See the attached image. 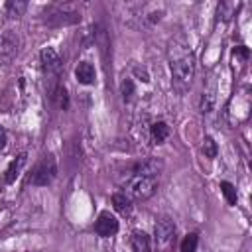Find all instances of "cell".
Listing matches in <instances>:
<instances>
[{"mask_svg":"<svg viewBox=\"0 0 252 252\" xmlns=\"http://www.w3.org/2000/svg\"><path fill=\"white\" fill-rule=\"evenodd\" d=\"M6 140H8V138H6V130L0 126V150L6 146Z\"/></svg>","mask_w":252,"mask_h":252,"instance_id":"cell-23","label":"cell"},{"mask_svg":"<svg viewBox=\"0 0 252 252\" xmlns=\"http://www.w3.org/2000/svg\"><path fill=\"white\" fill-rule=\"evenodd\" d=\"M39 61H41L43 71L49 73V75H55L61 69V57L53 47H43L41 53H39Z\"/></svg>","mask_w":252,"mask_h":252,"instance_id":"cell-7","label":"cell"},{"mask_svg":"<svg viewBox=\"0 0 252 252\" xmlns=\"http://www.w3.org/2000/svg\"><path fill=\"white\" fill-rule=\"evenodd\" d=\"M49 96H51V100H53V104H55L57 108L65 110V108L69 106V94H67V89H65V85L57 83V85H55V87L49 91Z\"/></svg>","mask_w":252,"mask_h":252,"instance_id":"cell-10","label":"cell"},{"mask_svg":"<svg viewBox=\"0 0 252 252\" xmlns=\"http://www.w3.org/2000/svg\"><path fill=\"white\" fill-rule=\"evenodd\" d=\"M75 77H77L79 83L91 85V83L94 81V67H93L91 63H87V61H81V63L75 67Z\"/></svg>","mask_w":252,"mask_h":252,"instance_id":"cell-11","label":"cell"},{"mask_svg":"<svg viewBox=\"0 0 252 252\" xmlns=\"http://www.w3.org/2000/svg\"><path fill=\"white\" fill-rule=\"evenodd\" d=\"M232 55H234V57H242V59H248L250 51H248V47H246V45H236V47L232 49Z\"/></svg>","mask_w":252,"mask_h":252,"instance_id":"cell-22","label":"cell"},{"mask_svg":"<svg viewBox=\"0 0 252 252\" xmlns=\"http://www.w3.org/2000/svg\"><path fill=\"white\" fill-rule=\"evenodd\" d=\"M18 53V39L12 35V33H6L0 37V63L2 65H8L14 55Z\"/></svg>","mask_w":252,"mask_h":252,"instance_id":"cell-8","label":"cell"},{"mask_svg":"<svg viewBox=\"0 0 252 252\" xmlns=\"http://www.w3.org/2000/svg\"><path fill=\"white\" fill-rule=\"evenodd\" d=\"M55 175H57V161L51 154H45L32 169L28 183H32L35 187H45L55 179Z\"/></svg>","mask_w":252,"mask_h":252,"instance_id":"cell-4","label":"cell"},{"mask_svg":"<svg viewBox=\"0 0 252 252\" xmlns=\"http://www.w3.org/2000/svg\"><path fill=\"white\" fill-rule=\"evenodd\" d=\"M130 244H132L134 252H150V236L146 232H142V230H134L132 232Z\"/></svg>","mask_w":252,"mask_h":252,"instance_id":"cell-13","label":"cell"},{"mask_svg":"<svg viewBox=\"0 0 252 252\" xmlns=\"http://www.w3.org/2000/svg\"><path fill=\"white\" fill-rule=\"evenodd\" d=\"M158 183H159V177L156 175H142V173L130 171V175L126 177L124 189L132 201H146L156 193Z\"/></svg>","mask_w":252,"mask_h":252,"instance_id":"cell-2","label":"cell"},{"mask_svg":"<svg viewBox=\"0 0 252 252\" xmlns=\"http://www.w3.org/2000/svg\"><path fill=\"white\" fill-rule=\"evenodd\" d=\"M167 55H169L173 83L179 89L189 87L193 81V75H195V57H193V51L183 35H177L175 39L169 41Z\"/></svg>","mask_w":252,"mask_h":252,"instance_id":"cell-1","label":"cell"},{"mask_svg":"<svg viewBox=\"0 0 252 252\" xmlns=\"http://www.w3.org/2000/svg\"><path fill=\"white\" fill-rule=\"evenodd\" d=\"M234 14V6L228 4V2H220L219 8H217V16L219 20H230V16Z\"/></svg>","mask_w":252,"mask_h":252,"instance_id":"cell-20","label":"cell"},{"mask_svg":"<svg viewBox=\"0 0 252 252\" xmlns=\"http://www.w3.org/2000/svg\"><path fill=\"white\" fill-rule=\"evenodd\" d=\"M197 244H199V236L195 232H189L181 240V252H197Z\"/></svg>","mask_w":252,"mask_h":252,"instance_id":"cell-18","label":"cell"},{"mask_svg":"<svg viewBox=\"0 0 252 252\" xmlns=\"http://www.w3.org/2000/svg\"><path fill=\"white\" fill-rule=\"evenodd\" d=\"M26 161H28V156L26 154H20V156H16L10 163H8V167H6V175H4V181L6 183H14L16 181V177L20 175V171H22V167L26 165Z\"/></svg>","mask_w":252,"mask_h":252,"instance_id":"cell-9","label":"cell"},{"mask_svg":"<svg viewBox=\"0 0 252 252\" xmlns=\"http://www.w3.org/2000/svg\"><path fill=\"white\" fill-rule=\"evenodd\" d=\"M169 126L165 124V122H154L152 126H150V136H152V140H154V144H163L167 138H169Z\"/></svg>","mask_w":252,"mask_h":252,"instance_id":"cell-12","label":"cell"},{"mask_svg":"<svg viewBox=\"0 0 252 252\" xmlns=\"http://www.w3.org/2000/svg\"><path fill=\"white\" fill-rule=\"evenodd\" d=\"M120 93H122V98H124L126 102L132 98V94H134V83H132V79H124V81H122Z\"/></svg>","mask_w":252,"mask_h":252,"instance_id":"cell-21","label":"cell"},{"mask_svg":"<svg viewBox=\"0 0 252 252\" xmlns=\"http://www.w3.org/2000/svg\"><path fill=\"white\" fill-rule=\"evenodd\" d=\"M175 234V222L167 217L159 219L156 222V228H154V238H156V244L158 246H165Z\"/></svg>","mask_w":252,"mask_h":252,"instance_id":"cell-6","label":"cell"},{"mask_svg":"<svg viewBox=\"0 0 252 252\" xmlns=\"http://www.w3.org/2000/svg\"><path fill=\"white\" fill-rule=\"evenodd\" d=\"M215 91L213 89H209V91H205L203 94H201V100H199V110L205 114V112H211L213 108H215Z\"/></svg>","mask_w":252,"mask_h":252,"instance_id":"cell-16","label":"cell"},{"mask_svg":"<svg viewBox=\"0 0 252 252\" xmlns=\"http://www.w3.org/2000/svg\"><path fill=\"white\" fill-rule=\"evenodd\" d=\"M94 232L102 238H110L118 232V220L114 215H110L108 211H102L94 222Z\"/></svg>","mask_w":252,"mask_h":252,"instance_id":"cell-5","label":"cell"},{"mask_svg":"<svg viewBox=\"0 0 252 252\" xmlns=\"http://www.w3.org/2000/svg\"><path fill=\"white\" fill-rule=\"evenodd\" d=\"M220 191H222V195H224V199H226L228 205H236V189H234L232 183L220 181Z\"/></svg>","mask_w":252,"mask_h":252,"instance_id":"cell-19","label":"cell"},{"mask_svg":"<svg viewBox=\"0 0 252 252\" xmlns=\"http://www.w3.org/2000/svg\"><path fill=\"white\" fill-rule=\"evenodd\" d=\"M201 150H203V156L209 158V159H215V158H217V152H219V150H217V142H215L211 136H205Z\"/></svg>","mask_w":252,"mask_h":252,"instance_id":"cell-17","label":"cell"},{"mask_svg":"<svg viewBox=\"0 0 252 252\" xmlns=\"http://www.w3.org/2000/svg\"><path fill=\"white\" fill-rule=\"evenodd\" d=\"M41 16L47 26H69V24H77L81 20V12H79L77 4H71V2L51 4L43 10Z\"/></svg>","mask_w":252,"mask_h":252,"instance_id":"cell-3","label":"cell"},{"mask_svg":"<svg viewBox=\"0 0 252 252\" xmlns=\"http://www.w3.org/2000/svg\"><path fill=\"white\" fill-rule=\"evenodd\" d=\"M26 8H28V2H26V0H10V2H6V12H8L10 18H20V16H24Z\"/></svg>","mask_w":252,"mask_h":252,"instance_id":"cell-15","label":"cell"},{"mask_svg":"<svg viewBox=\"0 0 252 252\" xmlns=\"http://www.w3.org/2000/svg\"><path fill=\"white\" fill-rule=\"evenodd\" d=\"M112 207L120 215H130L132 213V199L126 193H114L112 195Z\"/></svg>","mask_w":252,"mask_h":252,"instance_id":"cell-14","label":"cell"}]
</instances>
